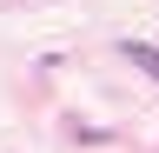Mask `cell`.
Listing matches in <instances>:
<instances>
[{"mask_svg": "<svg viewBox=\"0 0 159 153\" xmlns=\"http://www.w3.org/2000/svg\"><path fill=\"white\" fill-rule=\"evenodd\" d=\"M119 53H126V60H133V67H146V73H152V80H159V47H146V40H126V47H119Z\"/></svg>", "mask_w": 159, "mask_h": 153, "instance_id": "6da1fadb", "label": "cell"}]
</instances>
